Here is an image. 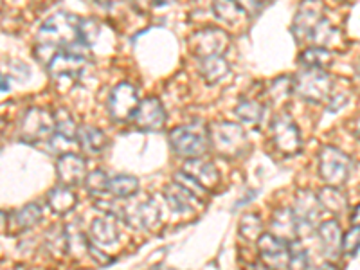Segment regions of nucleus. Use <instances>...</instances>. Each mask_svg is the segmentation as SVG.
<instances>
[{
  "instance_id": "38",
  "label": "nucleus",
  "mask_w": 360,
  "mask_h": 270,
  "mask_svg": "<svg viewBox=\"0 0 360 270\" xmlns=\"http://www.w3.org/2000/svg\"><path fill=\"white\" fill-rule=\"evenodd\" d=\"M233 2L245 13V17H256L262 9L259 0H233Z\"/></svg>"
},
{
  "instance_id": "44",
  "label": "nucleus",
  "mask_w": 360,
  "mask_h": 270,
  "mask_svg": "<svg viewBox=\"0 0 360 270\" xmlns=\"http://www.w3.org/2000/svg\"><path fill=\"white\" fill-rule=\"evenodd\" d=\"M335 2H339V4H346V2H349V0H335Z\"/></svg>"
},
{
  "instance_id": "1",
  "label": "nucleus",
  "mask_w": 360,
  "mask_h": 270,
  "mask_svg": "<svg viewBox=\"0 0 360 270\" xmlns=\"http://www.w3.org/2000/svg\"><path fill=\"white\" fill-rule=\"evenodd\" d=\"M207 134L209 146L227 159L242 157L249 148L245 130L233 121H217V123L207 124Z\"/></svg>"
},
{
  "instance_id": "29",
  "label": "nucleus",
  "mask_w": 360,
  "mask_h": 270,
  "mask_svg": "<svg viewBox=\"0 0 360 270\" xmlns=\"http://www.w3.org/2000/svg\"><path fill=\"white\" fill-rule=\"evenodd\" d=\"M234 114L243 123L259 124V121L265 115V107L256 98H242L234 108Z\"/></svg>"
},
{
  "instance_id": "45",
  "label": "nucleus",
  "mask_w": 360,
  "mask_h": 270,
  "mask_svg": "<svg viewBox=\"0 0 360 270\" xmlns=\"http://www.w3.org/2000/svg\"><path fill=\"white\" fill-rule=\"evenodd\" d=\"M266 2H270V0H259V4H262V6L266 4Z\"/></svg>"
},
{
  "instance_id": "27",
  "label": "nucleus",
  "mask_w": 360,
  "mask_h": 270,
  "mask_svg": "<svg viewBox=\"0 0 360 270\" xmlns=\"http://www.w3.org/2000/svg\"><path fill=\"white\" fill-rule=\"evenodd\" d=\"M272 229H274V236L287 240V242H294V238L297 236V227H295L294 214L292 209L283 207L278 209L272 217Z\"/></svg>"
},
{
  "instance_id": "35",
  "label": "nucleus",
  "mask_w": 360,
  "mask_h": 270,
  "mask_svg": "<svg viewBox=\"0 0 360 270\" xmlns=\"http://www.w3.org/2000/svg\"><path fill=\"white\" fill-rule=\"evenodd\" d=\"M263 233V221L258 214L249 213L240 221V234L247 240H258Z\"/></svg>"
},
{
  "instance_id": "39",
  "label": "nucleus",
  "mask_w": 360,
  "mask_h": 270,
  "mask_svg": "<svg viewBox=\"0 0 360 270\" xmlns=\"http://www.w3.org/2000/svg\"><path fill=\"white\" fill-rule=\"evenodd\" d=\"M128 2H130L131 8H134L137 13H141V15H144V13H148L150 9H152L150 0H128Z\"/></svg>"
},
{
  "instance_id": "23",
  "label": "nucleus",
  "mask_w": 360,
  "mask_h": 270,
  "mask_svg": "<svg viewBox=\"0 0 360 270\" xmlns=\"http://www.w3.org/2000/svg\"><path fill=\"white\" fill-rule=\"evenodd\" d=\"M90 238L98 245H114L119 242L117 224L112 217H99L90 225Z\"/></svg>"
},
{
  "instance_id": "33",
  "label": "nucleus",
  "mask_w": 360,
  "mask_h": 270,
  "mask_svg": "<svg viewBox=\"0 0 360 270\" xmlns=\"http://www.w3.org/2000/svg\"><path fill=\"white\" fill-rule=\"evenodd\" d=\"M108 179H110V176H108L105 172H101V169H98V172L86 175L85 188H86V191L90 193V197H96V198L107 197L108 195Z\"/></svg>"
},
{
  "instance_id": "40",
  "label": "nucleus",
  "mask_w": 360,
  "mask_h": 270,
  "mask_svg": "<svg viewBox=\"0 0 360 270\" xmlns=\"http://www.w3.org/2000/svg\"><path fill=\"white\" fill-rule=\"evenodd\" d=\"M8 214L4 211H0V233H6L8 231Z\"/></svg>"
},
{
  "instance_id": "20",
  "label": "nucleus",
  "mask_w": 360,
  "mask_h": 270,
  "mask_svg": "<svg viewBox=\"0 0 360 270\" xmlns=\"http://www.w3.org/2000/svg\"><path fill=\"white\" fill-rule=\"evenodd\" d=\"M321 243L326 258H337L342 250V229L337 220H326L319 225Z\"/></svg>"
},
{
  "instance_id": "2",
  "label": "nucleus",
  "mask_w": 360,
  "mask_h": 270,
  "mask_svg": "<svg viewBox=\"0 0 360 270\" xmlns=\"http://www.w3.org/2000/svg\"><path fill=\"white\" fill-rule=\"evenodd\" d=\"M169 146L176 155L184 159H200L209 150L207 124L202 121H191L176 127L169 134Z\"/></svg>"
},
{
  "instance_id": "18",
  "label": "nucleus",
  "mask_w": 360,
  "mask_h": 270,
  "mask_svg": "<svg viewBox=\"0 0 360 270\" xmlns=\"http://www.w3.org/2000/svg\"><path fill=\"white\" fill-rule=\"evenodd\" d=\"M182 172L188 173L205 191L214 189L220 184V172H218V168L213 162H204L200 159H189Z\"/></svg>"
},
{
  "instance_id": "21",
  "label": "nucleus",
  "mask_w": 360,
  "mask_h": 270,
  "mask_svg": "<svg viewBox=\"0 0 360 270\" xmlns=\"http://www.w3.org/2000/svg\"><path fill=\"white\" fill-rule=\"evenodd\" d=\"M200 76L207 85H218L231 74V65L224 56H209L200 60Z\"/></svg>"
},
{
  "instance_id": "32",
  "label": "nucleus",
  "mask_w": 360,
  "mask_h": 270,
  "mask_svg": "<svg viewBox=\"0 0 360 270\" xmlns=\"http://www.w3.org/2000/svg\"><path fill=\"white\" fill-rule=\"evenodd\" d=\"M292 94H294V83H292L290 76H279L270 83L269 90H266L270 103H276V105L285 103Z\"/></svg>"
},
{
  "instance_id": "26",
  "label": "nucleus",
  "mask_w": 360,
  "mask_h": 270,
  "mask_svg": "<svg viewBox=\"0 0 360 270\" xmlns=\"http://www.w3.org/2000/svg\"><path fill=\"white\" fill-rule=\"evenodd\" d=\"M335 62V54L333 51H328L324 47H308L301 53L299 56V63L304 67V69H321L328 70Z\"/></svg>"
},
{
  "instance_id": "17",
  "label": "nucleus",
  "mask_w": 360,
  "mask_h": 270,
  "mask_svg": "<svg viewBox=\"0 0 360 270\" xmlns=\"http://www.w3.org/2000/svg\"><path fill=\"white\" fill-rule=\"evenodd\" d=\"M164 198L169 204V207L175 211V213L186 214L193 213L197 205L202 204V198L197 197L195 193L189 191L186 186L179 184V182H173V184L166 186L164 189Z\"/></svg>"
},
{
  "instance_id": "31",
  "label": "nucleus",
  "mask_w": 360,
  "mask_h": 270,
  "mask_svg": "<svg viewBox=\"0 0 360 270\" xmlns=\"http://www.w3.org/2000/svg\"><path fill=\"white\" fill-rule=\"evenodd\" d=\"M317 200H319L321 209H328V211H342L346 205H348V198L340 191L339 188H333V186H328L323 191L317 195Z\"/></svg>"
},
{
  "instance_id": "36",
  "label": "nucleus",
  "mask_w": 360,
  "mask_h": 270,
  "mask_svg": "<svg viewBox=\"0 0 360 270\" xmlns=\"http://www.w3.org/2000/svg\"><path fill=\"white\" fill-rule=\"evenodd\" d=\"M310 269V259H308L307 250L295 242H290V262L288 270H308Z\"/></svg>"
},
{
  "instance_id": "14",
  "label": "nucleus",
  "mask_w": 360,
  "mask_h": 270,
  "mask_svg": "<svg viewBox=\"0 0 360 270\" xmlns=\"http://www.w3.org/2000/svg\"><path fill=\"white\" fill-rule=\"evenodd\" d=\"M324 18V6L321 0H303L292 24V33L297 41L307 40L311 29Z\"/></svg>"
},
{
  "instance_id": "42",
  "label": "nucleus",
  "mask_w": 360,
  "mask_h": 270,
  "mask_svg": "<svg viewBox=\"0 0 360 270\" xmlns=\"http://www.w3.org/2000/svg\"><path fill=\"white\" fill-rule=\"evenodd\" d=\"M173 0H150L152 8H162V6H169Z\"/></svg>"
},
{
  "instance_id": "37",
  "label": "nucleus",
  "mask_w": 360,
  "mask_h": 270,
  "mask_svg": "<svg viewBox=\"0 0 360 270\" xmlns=\"http://www.w3.org/2000/svg\"><path fill=\"white\" fill-rule=\"evenodd\" d=\"M342 250L348 256H356V250H359V225L352 227L349 233L342 236Z\"/></svg>"
},
{
  "instance_id": "6",
  "label": "nucleus",
  "mask_w": 360,
  "mask_h": 270,
  "mask_svg": "<svg viewBox=\"0 0 360 270\" xmlns=\"http://www.w3.org/2000/svg\"><path fill=\"white\" fill-rule=\"evenodd\" d=\"M270 137L274 143L276 150L281 155H295L301 150V131L292 115L288 114H278L270 124Z\"/></svg>"
},
{
  "instance_id": "19",
  "label": "nucleus",
  "mask_w": 360,
  "mask_h": 270,
  "mask_svg": "<svg viewBox=\"0 0 360 270\" xmlns=\"http://www.w3.org/2000/svg\"><path fill=\"white\" fill-rule=\"evenodd\" d=\"M76 143L79 144L83 152L89 155H101L108 146V139L105 131L92 124H83L78 127V134H76Z\"/></svg>"
},
{
  "instance_id": "4",
  "label": "nucleus",
  "mask_w": 360,
  "mask_h": 270,
  "mask_svg": "<svg viewBox=\"0 0 360 270\" xmlns=\"http://www.w3.org/2000/svg\"><path fill=\"white\" fill-rule=\"evenodd\" d=\"M294 83V94L314 105L328 101L335 86V79L330 76L328 70L321 69H304L292 78Z\"/></svg>"
},
{
  "instance_id": "15",
  "label": "nucleus",
  "mask_w": 360,
  "mask_h": 270,
  "mask_svg": "<svg viewBox=\"0 0 360 270\" xmlns=\"http://www.w3.org/2000/svg\"><path fill=\"white\" fill-rule=\"evenodd\" d=\"M56 173L58 179L63 186H69V188H74V186H79L85 182L86 179V162L82 155L78 153H62L60 159L56 162Z\"/></svg>"
},
{
  "instance_id": "22",
  "label": "nucleus",
  "mask_w": 360,
  "mask_h": 270,
  "mask_svg": "<svg viewBox=\"0 0 360 270\" xmlns=\"http://www.w3.org/2000/svg\"><path fill=\"white\" fill-rule=\"evenodd\" d=\"M41 220V207L38 204H27L22 209L15 211L11 217L8 218V231L11 229L13 233H24V231L33 229L34 225Z\"/></svg>"
},
{
  "instance_id": "12",
  "label": "nucleus",
  "mask_w": 360,
  "mask_h": 270,
  "mask_svg": "<svg viewBox=\"0 0 360 270\" xmlns=\"http://www.w3.org/2000/svg\"><path fill=\"white\" fill-rule=\"evenodd\" d=\"M166 119H168V114L164 110L162 101L155 96H150V98H144L143 101H139L130 121H134V124L139 130L157 131L166 124Z\"/></svg>"
},
{
  "instance_id": "11",
  "label": "nucleus",
  "mask_w": 360,
  "mask_h": 270,
  "mask_svg": "<svg viewBox=\"0 0 360 270\" xmlns=\"http://www.w3.org/2000/svg\"><path fill=\"white\" fill-rule=\"evenodd\" d=\"M86 62L89 58L82 56V54H76L72 51L62 49L56 56L51 60V63L47 65L51 78L54 82H76L85 70Z\"/></svg>"
},
{
  "instance_id": "25",
  "label": "nucleus",
  "mask_w": 360,
  "mask_h": 270,
  "mask_svg": "<svg viewBox=\"0 0 360 270\" xmlns=\"http://www.w3.org/2000/svg\"><path fill=\"white\" fill-rule=\"evenodd\" d=\"M307 40L314 44V47H324V49L332 51L335 44H340V33L339 29L333 27V24L328 20L326 17L311 29V33L308 34Z\"/></svg>"
},
{
  "instance_id": "5",
  "label": "nucleus",
  "mask_w": 360,
  "mask_h": 270,
  "mask_svg": "<svg viewBox=\"0 0 360 270\" xmlns=\"http://www.w3.org/2000/svg\"><path fill=\"white\" fill-rule=\"evenodd\" d=\"M353 172V159L342 150L323 146L319 152V175L328 186L340 188L349 180Z\"/></svg>"
},
{
  "instance_id": "10",
  "label": "nucleus",
  "mask_w": 360,
  "mask_h": 270,
  "mask_svg": "<svg viewBox=\"0 0 360 270\" xmlns=\"http://www.w3.org/2000/svg\"><path fill=\"white\" fill-rule=\"evenodd\" d=\"M259 258L269 270H288L290 262V242L274 236L272 233H262L256 240Z\"/></svg>"
},
{
  "instance_id": "34",
  "label": "nucleus",
  "mask_w": 360,
  "mask_h": 270,
  "mask_svg": "<svg viewBox=\"0 0 360 270\" xmlns=\"http://www.w3.org/2000/svg\"><path fill=\"white\" fill-rule=\"evenodd\" d=\"M99 31H101V27H99V22L96 18H82L78 27V41L86 47H92Z\"/></svg>"
},
{
  "instance_id": "9",
  "label": "nucleus",
  "mask_w": 360,
  "mask_h": 270,
  "mask_svg": "<svg viewBox=\"0 0 360 270\" xmlns=\"http://www.w3.org/2000/svg\"><path fill=\"white\" fill-rule=\"evenodd\" d=\"M139 105V92L131 83L121 82L108 96V115L115 123H127Z\"/></svg>"
},
{
  "instance_id": "7",
  "label": "nucleus",
  "mask_w": 360,
  "mask_h": 270,
  "mask_svg": "<svg viewBox=\"0 0 360 270\" xmlns=\"http://www.w3.org/2000/svg\"><path fill=\"white\" fill-rule=\"evenodd\" d=\"M54 131L53 112L40 107H31L20 121V139L24 143H40Z\"/></svg>"
},
{
  "instance_id": "43",
  "label": "nucleus",
  "mask_w": 360,
  "mask_h": 270,
  "mask_svg": "<svg viewBox=\"0 0 360 270\" xmlns=\"http://www.w3.org/2000/svg\"><path fill=\"white\" fill-rule=\"evenodd\" d=\"M319 270H339V269H337L335 265H332V263H326V265H323V266H321Z\"/></svg>"
},
{
  "instance_id": "8",
  "label": "nucleus",
  "mask_w": 360,
  "mask_h": 270,
  "mask_svg": "<svg viewBox=\"0 0 360 270\" xmlns=\"http://www.w3.org/2000/svg\"><path fill=\"white\" fill-rule=\"evenodd\" d=\"M229 44V34L218 27H204L189 37V49L200 60L209 56H221Z\"/></svg>"
},
{
  "instance_id": "16",
  "label": "nucleus",
  "mask_w": 360,
  "mask_h": 270,
  "mask_svg": "<svg viewBox=\"0 0 360 270\" xmlns=\"http://www.w3.org/2000/svg\"><path fill=\"white\" fill-rule=\"evenodd\" d=\"M119 213L123 214L128 225L135 227V229H152L153 225L159 224V207L152 198L141 200L134 205L121 209Z\"/></svg>"
},
{
  "instance_id": "41",
  "label": "nucleus",
  "mask_w": 360,
  "mask_h": 270,
  "mask_svg": "<svg viewBox=\"0 0 360 270\" xmlns=\"http://www.w3.org/2000/svg\"><path fill=\"white\" fill-rule=\"evenodd\" d=\"M9 90V78L6 74H0V92H8Z\"/></svg>"
},
{
  "instance_id": "3",
  "label": "nucleus",
  "mask_w": 360,
  "mask_h": 270,
  "mask_svg": "<svg viewBox=\"0 0 360 270\" xmlns=\"http://www.w3.org/2000/svg\"><path fill=\"white\" fill-rule=\"evenodd\" d=\"M82 18L72 13L60 11L44 22L38 31L37 44L51 45L54 49L62 51L78 40V27Z\"/></svg>"
},
{
  "instance_id": "24",
  "label": "nucleus",
  "mask_w": 360,
  "mask_h": 270,
  "mask_svg": "<svg viewBox=\"0 0 360 270\" xmlns=\"http://www.w3.org/2000/svg\"><path fill=\"white\" fill-rule=\"evenodd\" d=\"M47 204H49V207L53 209L56 214H67L76 207L78 197H76V193H74L69 186L60 184L47 193Z\"/></svg>"
},
{
  "instance_id": "28",
  "label": "nucleus",
  "mask_w": 360,
  "mask_h": 270,
  "mask_svg": "<svg viewBox=\"0 0 360 270\" xmlns=\"http://www.w3.org/2000/svg\"><path fill=\"white\" fill-rule=\"evenodd\" d=\"M139 191V180L131 175H115L108 179V195L115 198H131Z\"/></svg>"
},
{
  "instance_id": "30",
  "label": "nucleus",
  "mask_w": 360,
  "mask_h": 270,
  "mask_svg": "<svg viewBox=\"0 0 360 270\" xmlns=\"http://www.w3.org/2000/svg\"><path fill=\"white\" fill-rule=\"evenodd\" d=\"M213 11H214V17H217L218 20L225 22V24H231V25L238 24L240 20L247 18L245 13L238 8L233 0H214Z\"/></svg>"
},
{
  "instance_id": "13",
  "label": "nucleus",
  "mask_w": 360,
  "mask_h": 270,
  "mask_svg": "<svg viewBox=\"0 0 360 270\" xmlns=\"http://www.w3.org/2000/svg\"><path fill=\"white\" fill-rule=\"evenodd\" d=\"M292 214H294L297 234L308 233V231L311 233L321 217V205L317 200V195H314L311 191H299L294 207H292Z\"/></svg>"
}]
</instances>
